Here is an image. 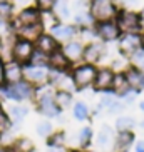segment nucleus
Listing matches in <instances>:
<instances>
[{
    "label": "nucleus",
    "instance_id": "1",
    "mask_svg": "<svg viewBox=\"0 0 144 152\" xmlns=\"http://www.w3.org/2000/svg\"><path fill=\"white\" fill-rule=\"evenodd\" d=\"M54 92H55V89L49 84L35 89V95H34L35 109L45 119H57L62 114V110L57 107V104L54 100Z\"/></svg>",
    "mask_w": 144,
    "mask_h": 152
},
{
    "label": "nucleus",
    "instance_id": "2",
    "mask_svg": "<svg viewBox=\"0 0 144 152\" xmlns=\"http://www.w3.org/2000/svg\"><path fill=\"white\" fill-rule=\"evenodd\" d=\"M69 74H71L72 84H74V90L76 92H84V90L92 87V82H94L96 74H97V65L81 62L74 65Z\"/></svg>",
    "mask_w": 144,
    "mask_h": 152
},
{
    "label": "nucleus",
    "instance_id": "3",
    "mask_svg": "<svg viewBox=\"0 0 144 152\" xmlns=\"http://www.w3.org/2000/svg\"><path fill=\"white\" fill-rule=\"evenodd\" d=\"M87 10L92 15L94 22H106V20H116L121 5L116 0H89Z\"/></svg>",
    "mask_w": 144,
    "mask_h": 152
},
{
    "label": "nucleus",
    "instance_id": "4",
    "mask_svg": "<svg viewBox=\"0 0 144 152\" xmlns=\"http://www.w3.org/2000/svg\"><path fill=\"white\" fill-rule=\"evenodd\" d=\"M116 23L119 25L122 34H129V32H143V14L137 10L121 7L119 14L116 17Z\"/></svg>",
    "mask_w": 144,
    "mask_h": 152
},
{
    "label": "nucleus",
    "instance_id": "5",
    "mask_svg": "<svg viewBox=\"0 0 144 152\" xmlns=\"http://www.w3.org/2000/svg\"><path fill=\"white\" fill-rule=\"evenodd\" d=\"M109 55V49L107 44H104L101 40H92L84 44V54H82V62L86 64H92L99 67L104 62V58Z\"/></svg>",
    "mask_w": 144,
    "mask_h": 152
},
{
    "label": "nucleus",
    "instance_id": "6",
    "mask_svg": "<svg viewBox=\"0 0 144 152\" xmlns=\"http://www.w3.org/2000/svg\"><path fill=\"white\" fill-rule=\"evenodd\" d=\"M141 49V34L139 32H129V34H121V37L116 42V52L117 55L127 58L132 54H136Z\"/></svg>",
    "mask_w": 144,
    "mask_h": 152
},
{
    "label": "nucleus",
    "instance_id": "7",
    "mask_svg": "<svg viewBox=\"0 0 144 152\" xmlns=\"http://www.w3.org/2000/svg\"><path fill=\"white\" fill-rule=\"evenodd\" d=\"M34 52H35L34 42L20 39V37H15V40L12 42V47H10V58L18 64H22V65H25V64L30 62Z\"/></svg>",
    "mask_w": 144,
    "mask_h": 152
},
{
    "label": "nucleus",
    "instance_id": "8",
    "mask_svg": "<svg viewBox=\"0 0 144 152\" xmlns=\"http://www.w3.org/2000/svg\"><path fill=\"white\" fill-rule=\"evenodd\" d=\"M94 34L97 40L109 45V44H116L122 32L119 28V25L116 23V20H106V22L94 23Z\"/></svg>",
    "mask_w": 144,
    "mask_h": 152
},
{
    "label": "nucleus",
    "instance_id": "9",
    "mask_svg": "<svg viewBox=\"0 0 144 152\" xmlns=\"http://www.w3.org/2000/svg\"><path fill=\"white\" fill-rule=\"evenodd\" d=\"M114 72L112 67L109 65H99L97 67V74H96V79L92 82V87L90 89L97 92V94H106V92H111L112 89V80H114Z\"/></svg>",
    "mask_w": 144,
    "mask_h": 152
},
{
    "label": "nucleus",
    "instance_id": "10",
    "mask_svg": "<svg viewBox=\"0 0 144 152\" xmlns=\"http://www.w3.org/2000/svg\"><path fill=\"white\" fill-rule=\"evenodd\" d=\"M24 80H27L34 87H42L49 84V67H40L34 64L24 65Z\"/></svg>",
    "mask_w": 144,
    "mask_h": 152
},
{
    "label": "nucleus",
    "instance_id": "11",
    "mask_svg": "<svg viewBox=\"0 0 144 152\" xmlns=\"http://www.w3.org/2000/svg\"><path fill=\"white\" fill-rule=\"evenodd\" d=\"M47 32H49L57 42H60V44H65V42H69V40L79 39V27L74 25L72 22H57Z\"/></svg>",
    "mask_w": 144,
    "mask_h": 152
},
{
    "label": "nucleus",
    "instance_id": "12",
    "mask_svg": "<svg viewBox=\"0 0 144 152\" xmlns=\"http://www.w3.org/2000/svg\"><path fill=\"white\" fill-rule=\"evenodd\" d=\"M42 20V12L39 9H35L34 5H29V7H22L15 14L14 20H12V28L22 27V25H34V23H40Z\"/></svg>",
    "mask_w": 144,
    "mask_h": 152
},
{
    "label": "nucleus",
    "instance_id": "13",
    "mask_svg": "<svg viewBox=\"0 0 144 152\" xmlns=\"http://www.w3.org/2000/svg\"><path fill=\"white\" fill-rule=\"evenodd\" d=\"M124 75L127 79V84H129L131 90L136 92L137 95L143 94L144 92V70H141V69H137L129 64L124 69Z\"/></svg>",
    "mask_w": 144,
    "mask_h": 152
},
{
    "label": "nucleus",
    "instance_id": "14",
    "mask_svg": "<svg viewBox=\"0 0 144 152\" xmlns=\"http://www.w3.org/2000/svg\"><path fill=\"white\" fill-rule=\"evenodd\" d=\"M62 52H64V55L69 58V62H71L72 65H77V64L82 62L84 42L79 40V39H74V40L65 42V44H62Z\"/></svg>",
    "mask_w": 144,
    "mask_h": 152
},
{
    "label": "nucleus",
    "instance_id": "15",
    "mask_svg": "<svg viewBox=\"0 0 144 152\" xmlns=\"http://www.w3.org/2000/svg\"><path fill=\"white\" fill-rule=\"evenodd\" d=\"M34 45H35V50H39V52H42L45 55H50L52 52H55V50H59L62 47V44L55 40L47 30L42 32L40 35H39V39L34 42Z\"/></svg>",
    "mask_w": 144,
    "mask_h": 152
},
{
    "label": "nucleus",
    "instance_id": "16",
    "mask_svg": "<svg viewBox=\"0 0 144 152\" xmlns=\"http://www.w3.org/2000/svg\"><path fill=\"white\" fill-rule=\"evenodd\" d=\"M99 107L102 110H107L109 114H117V112H122L126 109V105L122 104V100L117 95H114L112 92H106L102 94L99 100Z\"/></svg>",
    "mask_w": 144,
    "mask_h": 152
},
{
    "label": "nucleus",
    "instance_id": "17",
    "mask_svg": "<svg viewBox=\"0 0 144 152\" xmlns=\"http://www.w3.org/2000/svg\"><path fill=\"white\" fill-rule=\"evenodd\" d=\"M74 67L71 62H69V58L64 55L62 52V47L55 52L49 55V69L50 70H57V72H71V69Z\"/></svg>",
    "mask_w": 144,
    "mask_h": 152
},
{
    "label": "nucleus",
    "instance_id": "18",
    "mask_svg": "<svg viewBox=\"0 0 144 152\" xmlns=\"http://www.w3.org/2000/svg\"><path fill=\"white\" fill-rule=\"evenodd\" d=\"M24 80V65L12 58L5 60V84H17Z\"/></svg>",
    "mask_w": 144,
    "mask_h": 152
},
{
    "label": "nucleus",
    "instance_id": "19",
    "mask_svg": "<svg viewBox=\"0 0 144 152\" xmlns=\"http://www.w3.org/2000/svg\"><path fill=\"white\" fill-rule=\"evenodd\" d=\"M136 142L134 130H117L116 139H114V151L116 152H126Z\"/></svg>",
    "mask_w": 144,
    "mask_h": 152
},
{
    "label": "nucleus",
    "instance_id": "20",
    "mask_svg": "<svg viewBox=\"0 0 144 152\" xmlns=\"http://www.w3.org/2000/svg\"><path fill=\"white\" fill-rule=\"evenodd\" d=\"M114 139H116V130L111 125H102L101 130L96 135V144L97 147L106 151V149H112L114 147Z\"/></svg>",
    "mask_w": 144,
    "mask_h": 152
},
{
    "label": "nucleus",
    "instance_id": "21",
    "mask_svg": "<svg viewBox=\"0 0 144 152\" xmlns=\"http://www.w3.org/2000/svg\"><path fill=\"white\" fill-rule=\"evenodd\" d=\"M14 32H15V37H20V39H25V40L35 42L42 32H45V28H44V25H42V22H40V23H34V25H22V27H17Z\"/></svg>",
    "mask_w": 144,
    "mask_h": 152
},
{
    "label": "nucleus",
    "instance_id": "22",
    "mask_svg": "<svg viewBox=\"0 0 144 152\" xmlns=\"http://www.w3.org/2000/svg\"><path fill=\"white\" fill-rule=\"evenodd\" d=\"M111 92H112L114 95H117L119 99H122L124 95H127L131 92V87H129V84H127V79H126V75H124V70H122V72H116Z\"/></svg>",
    "mask_w": 144,
    "mask_h": 152
},
{
    "label": "nucleus",
    "instance_id": "23",
    "mask_svg": "<svg viewBox=\"0 0 144 152\" xmlns=\"http://www.w3.org/2000/svg\"><path fill=\"white\" fill-rule=\"evenodd\" d=\"M52 14L55 15V18H57L59 22H69V20H72L74 12H72L71 2L69 0H57Z\"/></svg>",
    "mask_w": 144,
    "mask_h": 152
},
{
    "label": "nucleus",
    "instance_id": "24",
    "mask_svg": "<svg viewBox=\"0 0 144 152\" xmlns=\"http://www.w3.org/2000/svg\"><path fill=\"white\" fill-rule=\"evenodd\" d=\"M54 100L60 110H65V109L72 107V104L76 102L74 100V92L72 90H65V89H55Z\"/></svg>",
    "mask_w": 144,
    "mask_h": 152
},
{
    "label": "nucleus",
    "instance_id": "25",
    "mask_svg": "<svg viewBox=\"0 0 144 152\" xmlns=\"http://www.w3.org/2000/svg\"><path fill=\"white\" fill-rule=\"evenodd\" d=\"M7 114H9L12 124L18 125V124H22V122L25 121V117H27V114H29V107L24 105V104H14V105L9 107Z\"/></svg>",
    "mask_w": 144,
    "mask_h": 152
},
{
    "label": "nucleus",
    "instance_id": "26",
    "mask_svg": "<svg viewBox=\"0 0 144 152\" xmlns=\"http://www.w3.org/2000/svg\"><path fill=\"white\" fill-rule=\"evenodd\" d=\"M72 23L77 25L79 28H90L94 27V18L89 14V10H82V12H74L72 15Z\"/></svg>",
    "mask_w": 144,
    "mask_h": 152
},
{
    "label": "nucleus",
    "instance_id": "27",
    "mask_svg": "<svg viewBox=\"0 0 144 152\" xmlns=\"http://www.w3.org/2000/svg\"><path fill=\"white\" fill-rule=\"evenodd\" d=\"M7 149H9V152H34L35 145L32 142V139L29 137H17L14 140V144Z\"/></svg>",
    "mask_w": 144,
    "mask_h": 152
},
{
    "label": "nucleus",
    "instance_id": "28",
    "mask_svg": "<svg viewBox=\"0 0 144 152\" xmlns=\"http://www.w3.org/2000/svg\"><path fill=\"white\" fill-rule=\"evenodd\" d=\"M72 117L79 122H86L87 119L90 117V110L89 105L82 100H77V102L72 104Z\"/></svg>",
    "mask_w": 144,
    "mask_h": 152
},
{
    "label": "nucleus",
    "instance_id": "29",
    "mask_svg": "<svg viewBox=\"0 0 144 152\" xmlns=\"http://www.w3.org/2000/svg\"><path fill=\"white\" fill-rule=\"evenodd\" d=\"M92 135H94V130L92 127L86 125V127H82L79 130V134H77V142H79V147L81 149H87L92 144Z\"/></svg>",
    "mask_w": 144,
    "mask_h": 152
},
{
    "label": "nucleus",
    "instance_id": "30",
    "mask_svg": "<svg viewBox=\"0 0 144 152\" xmlns=\"http://www.w3.org/2000/svg\"><path fill=\"white\" fill-rule=\"evenodd\" d=\"M45 140H47V147H59V149H62L64 145H65L67 137H65V132H64V130H54L49 137L45 139Z\"/></svg>",
    "mask_w": 144,
    "mask_h": 152
},
{
    "label": "nucleus",
    "instance_id": "31",
    "mask_svg": "<svg viewBox=\"0 0 144 152\" xmlns=\"http://www.w3.org/2000/svg\"><path fill=\"white\" fill-rule=\"evenodd\" d=\"M15 17V4L14 2H0V20L12 22Z\"/></svg>",
    "mask_w": 144,
    "mask_h": 152
},
{
    "label": "nucleus",
    "instance_id": "32",
    "mask_svg": "<svg viewBox=\"0 0 144 152\" xmlns=\"http://www.w3.org/2000/svg\"><path fill=\"white\" fill-rule=\"evenodd\" d=\"M136 125V119L131 115H119L116 119V129L117 130H132Z\"/></svg>",
    "mask_w": 144,
    "mask_h": 152
},
{
    "label": "nucleus",
    "instance_id": "33",
    "mask_svg": "<svg viewBox=\"0 0 144 152\" xmlns=\"http://www.w3.org/2000/svg\"><path fill=\"white\" fill-rule=\"evenodd\" d=\"M12 127H14V124H12V121H10L7 110H5L4 107H0V135L5 134V132L10 130Z\"/></svg>",
    "mask_w": 144,
    "mask_h": 152
},
{
    "label": "nucleus",
    "instance_id": "34",
    "mask_svg": "<svg viewBox=\"0 0 144 152\" xmlns=\"http://www.w3.org/2000/svg\"><path fill=\"white\" fill-rule=\"evenodd\" d=\"M35 130H37V134H39V137L47 139L52 132H54V127H52V124H50L49 121H40L39 124H37Z\"/></svg>",
    "mask_w": 144,
    "mask_h": 152
},
{
    "label": "nucleus",
    "instance_id": "35",
    "mask_svg": "<svg viewBox=\"0 0 144 152\" xmlns=\"http://www.w3.org/2000/svg\"><path fill=\"white\" fill-rule=\"evenodd\" d=\"M55 4H57V0H34V7L39 9L42 14H45V12H52L54 7H55Z\"/></svg>",
    "mask_w": 144,
    "mask_h": 152
},
{
    "label": "nucleus",
    "instance_id": "36",
    "mask_svg": "<svg viewBox=\"0 0 144 152\" xmlns=\"http://www.w3.org/2000/svg\"><path fill=\"white\" fill-rule=\"evenodd\" d=\"M29 64H34V65H40V67H49V55L42 54L39 50H35L32 54V58Z\"/></svg>",
    "mask_w": 144,
    "mask_h": 152
},
{
    "label": "nucleus",
    "instance_id": "37",
    "mask_svg": "<svg viewBox=\"0 0 144 152\" xmlns=\"http://www.w3.org/2000/svg\"><path fill=\"white\" fill-rule=\"evenodd\" d=\"M129 64L131 65H134V67H137V69H141V70H144V50L139 49L136 54L131 55Z\"/></svg>",
    "mask_w": 144,
    "mask_h": 152
},
{
    "label": "nucleus",
    "instance_id": "38",
    "mask_svg": "<svg viewBox=\"0 0 144 152\" xmlns=\"http://www.w3.org/2000/svg\"><path fill=\"white\" fill-rule=\"evenodd\" d=\"M5 85V58L0 55V87Z\"/></svg>",
    "mask_w": 144,
    "mask_h": 152
},
{
    "label": "nucleus",
    "instance_id": "39",
    "mask_svg": "<svg viewBox=\"0 0 144 152\" xmlns=\"http://www.w3.org/2000/svg\"><path fill=\"white\" fill-rule=\"evenodd\" d=\"M14 4H15V5H20V9H22V7H29V5H34V0H15Z\"/></svg>",
    "mask_w": 144,
    "mask_h": 152
},
{
    "label": "nucleus",
    "instance_id": "40",
    "mask_svg": "<svg viewBox=\"0 0 144 152\" xmlns=\"http://www.w3.org/2000/svg\"><path fill=\"white\" fill-rule=\"evenodd\" d=\"M134 151L136 152H144V139H141V140H137V142H136Z\"/></svg>",
    "mask_w": 144,
    "mask_h": 152
},
{
    "label": "nucleus",
    "instance_id": "41",
    "mask_svg": "<svg viewBox=\"0 0 144 152\" xmlns=\"http://www.w3.org/2000/svg\"><path fill=\"white\" fill-rule=\"evenodd\" d=\"M141 49L144 50V30L141 32Z\"/></svg>",
    "mask_w": 144,
    "mask_h": 152
},
{
    "label": "nucleus",
    "instance_id": "42",
    "mask_svg": "<svg viewBox=\"0 0 144 152\" xmlns=\"http://www.w3.org/2000/svg\"><path fill=\"white\" fill-rule=\"evenodd\" d=\"M139 109H141V112L144 114V100H141V102H139Z\"/></svg>",
    "mask_w": 144,
    "mask_h": 152
},
{
    "label": "nucleus",
    "instance_id": "43",
    "mask_svg": "<svg viewBox=\"0 0 144 152\" xmlns=\"http://www.w3.org/2000/svg\"><path fill=\"white\" fill-rule=\"evenodd\" d=\"M0 152H9V149L7 147H0Z\"/></svg>",
    "mask_w": 144,
    "mask_h": 152
},
{
    "label": "nucleus",
    "instance_id": "44",
    "mask_svg": "<svg viewBox=\"0 0 144 152\" xmlns=\"http://www.w3.org/2000/svg\"><path fill=\"white\" fill-rule=\"evenodd\" d=\"M139 127H141V129L144 130V121H143V122H139Z\"/></svg>",
    "mask_w": 144,
    "mask_h": 152
},
{
    "label": "nucleus",
    "instance_id": "45",
    "mask_svg": "<svg viewBox=\"0 0 144 152\" xmlns=\"http://www.w3.org/2000/svg\"><path fill=\"white\" fill-rule=\"evenodd\" d=\"M121 2H122V4H129L131 0H121Z\"/></svg>",
    "mask_w": 144,
    "mask_h": 152
},
{
    "label": "nucleus",
    "instance_id": "46",
    "mask_svg": "<svg viewBox=\"0 0 144 152\" xmlns=\"http://www.w3.org/2000/svg\"><path fill=\"white\" fill-rule=\"evenodd\" d=\"M0 2H14V0H0Z\"/></svg>",
    "mask_w": 144,
    "mask_h": 152
},
{
    "label": "nucleus",
    "instance_id": "47",
    "mask_svg": "<svg viewBox=\"0 0 144 152\" xmlns=\"http://www.w3.org/2000/svg\"><path fill=\"white\" fill-rule=\"evenodd\" d=\"M141 14H143V17H144V5H143V10H141Z\"/></svg>",
    "mask_w": 144,
    "mask_h": 152
},
{
    "label": "nucleus",
    "instance_id": "48",
    "mask_svg": "<svg viewBox=\"0 0 144 152\" xmlns=\"http://www.w3.org/2000/svg\"><path fill=\"white\" fill-rule=\"evenodd\" d=\"M143 28H144V17H143Z\"/></svg>",
    "mask_w": 144,
    "mask_h": 152
},
{
    "label": "nucleus",
    "instance_id": "49",
    "mask_svg": "<svg viewBox=\"0 0 144 152\" xmlns=\"http://www.w3.org/2000/svg\"><path fill=\"white\" fill-rule=\"evenodd\" d=\"M0 107H2V102H0Z\"/></svg>",
    "mask_w": 144,
    "mask_h": 152
},
{
    "label": "nucleus",
    "instance_id": "50",
    "mask_svg": "<svg viewBox=\"0 0 144 152\" xmlns=\"http://www.w3.org/2000/svg\"><path fill=\"white\" fill-rule=\"evenodd\" d=\"M126 152H127V151H126Z\"/></svg>",
    "mask_w": 144,
    "mask_h": 152
}]
</instances>
